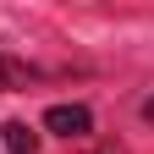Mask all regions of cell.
<instances>
[{
  "instance_id": "1",
  "label": "cell",
  "mask_w": 154,
  "mask_h": 154,
  "mask_svg": "<svg viewBox=\"0 0 154 154\" xmlns=\"http://www.w3.org/2000/svg\"><path fill=\"white\" fill-rule=\"evenodd\" d=\"M44 127L55 132V138H88V132H94V116L83 105H50L44 110Z\"/></svg>"
},
{
  "instance_id": "2",
  "label": "cell",
  "mask_w": 154,
  "mask_h": 154,
  "mask_svg": "<svg viewBox=\"0 0 154 154\" xmlns=\"http://www.w3.org/2000/svg\"><path fill=\"white\" fill-rule=\"evenodd\" d=\"M6 154H38V132L28 127V121H6Z\"/></svg>"
},
{
  "instance_id": "3",
  "label": "cell",
  "mask_w": 154,
  "mask_h": 154,
  "mask_svg": "<svg viewBox=\"0 0 154 154\" xmlns=\"http://www.w3.org/2000/svg\"><path fill=\"white\" fill-rule=\"evenodd\" d=\"M28 83H38V72L28 66V61H11V55H0V88H28Z\"/></svg>"
},
{
  "instance_id": "4",
  "label": "cell",
  "mask_w": 154,
  "mask_h": 154,
  "mask_svg": "<svg viewBox=\"0 0 154 154\" xmlns=\"http://www.w3.org/2000/svg\"><path fill=\"white\" fill-rule=\"evenodd\" d=\"M143 116H149V121H154V99H149V105H143Z\"/></svg>"
}]
</instances>
